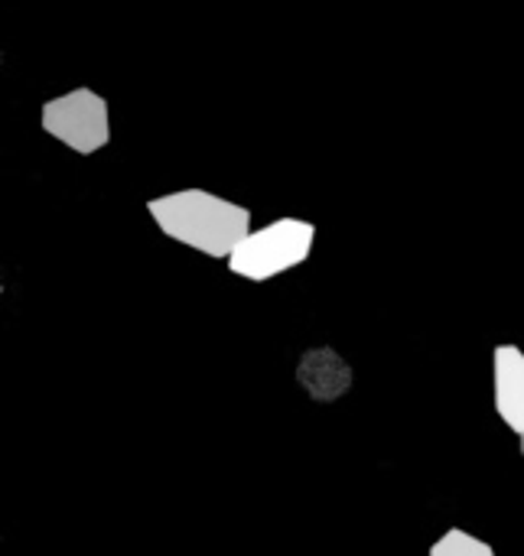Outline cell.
<instances>
[{
    "label": "cell",
    "mask_w": 524,
    "mask_h": 556,
    "mask_svg": "<svg viewBox=\"0 0 524 556\" xmlns=\"http://www.w3.org/2000/svg\"><path fill=\"white\" fill-rule=\"evenodd\" d=\"M39 121L52 140L65 143L68 150H75L82 156L98 153L111 140L108 101L91 88H72L59 98H49L42 104Z\"/></svg>",
    "instance_id": "3"
},
{
    "label": "cell",
    "mask_w": 524,
    "mask_h": 556,
    "mask_svg": "<svg viewBox=\"0 0 524 556\" xmlns=\"http://www.w3.org/2000/svg\"><path fill=\"white\" fill-rule=\"evenodd\" d=\"M147 212L166 238L215 261H228L251 235V208L205 189H179L150 199Z\"/></svg>",
    "instance_id": "1"
},
{
    "label": "cell",
    "mask_w": 524,
    "mask_h": 556,
    "mask_svg": "<svg viewBox=\"0 0 524 556\" xmlns=\"http://www.w3.org/2000/svg\"><path fill=\"white\" fill-rule=\"evenodd\" d=\"M519 440H522V456H524V437H519Z\"/></svg>",
    "instance_id": "7"
},
{
    "label": "cell",
    "mask_w": 524,
    "mask_h": 556,
    "mask_svg": "<svg viewBox=\"0 0 524 556\" xmlns=\"http://www.w3.org/2000/svg\"><path fill=\"white\" fill-rule=\"evenodd\" d=\"M316 241V225L303 218H277L261 231H251L228 257V270L251 283L274 280L300 267Z\"/></svg>",
    "instance_id": "2"
},
{
    "label": "cell",
    "mask_w": 524,
    "mask_h": 556,
    "mask_svg": "<svg viewBox=\"0 0 524 556\" xmlns=\"http://www.w3.org/2000/svg\"><path fill=\"white\" fill-rule=\"evenodd\" d=\"M352 381H355L352 365L329 345L310 349L297 362V384L316 404H336L339 397L352 391Z\"/></svg>",
    "instance_id": "4"
},
{
    "label": "cell",
    "mask_w": 524,
    "mask_h": 556,
    "mask_svg": "<svg viewBox=\"0 0 524 556\" xmlns=\"http://www.w3.org/2000/svg\"><path fill=\"white\" fill-rule=\"evenodd\" d=\"M431 556H496L492 544L479 541L476 534H466L463 528H450L434 547Z\"/></svg>",
    "instance_id": "6"
},
{
    "label": "cell",
    "mask_w": 524,
    "mask_h": 556,
    "mask_svg": "<svg viewBox=\"0 0 524 556\" xmlns=\"http://www.w3.org/2000/svg\"><path fill=\"white\" fill-rule=\"evenodd\" d=\"M492 397L502 424L524 437V352L519 345H496L492 352Z\"/></svg>",
    "instance_id": "5"
}]
</instances>
